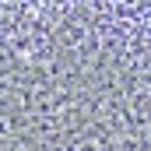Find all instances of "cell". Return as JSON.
<instances>
[{
	"label": "cell",
	"instance_id": "cell-2",
	"mask_svg": "<svg viewBox=\"0 0 151 151\" xmlns=\"http://www.w3.org/2000/svg\"><path fill=\"white\" fill-rule=\"evenodd\" d=\"M0 151H4V148H0Z\"/></svg>",
	"mask_w": 151,
	"mask_h": 151
},
{
	"label": "cell",
	"instance_id": "cell-1",
	"mask_svg": "<svg viewBox=\"0 0 151 151\" xmlns=\"http://www.w3.org/2000/svg\"><path fill=\"white\" fill-rule=\"evenodd\" d=\"M0 148L151 151V0H0Z\"/></svg>",
	"mask_w": 151,
	"mask_h": 151
}]
</instances>
